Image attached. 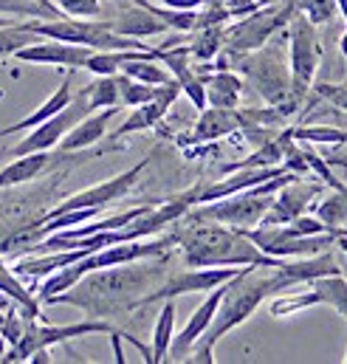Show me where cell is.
Masks as SVG:
<instances>
[{
    "label": "cell",
    "mask_w": 347,
    "mask_h": 364,
    "mask_svg": "<svg viewBox=\"0 0 347 364\" xmlns=\"http://www.w3.org/2000/svg\"><path fill=\"white\" fill-rule=\"evenodd\" d=\"M170 272H173L170 269V252L159 255V257L136 260V263L96 269V272H87L68 291L51 296L48 302L82 308V311H87V316H96V319L133 314L142 308L144 296L167 279Z\"/></svg>",
    "instance_id": "cell-1"
},
{
    "label": "cell",
    "mask_w": 347,
    "mask_h": 364,
    "mask_svg": "<svg viewBox=\"0 0 347 364\" xmlns=\"http://www.w3.org/2000/svg\"><path fill=\"white\" fill-rule=\"evenodd\" d=\"M173 240L181 249L183 266H279L282 257H268L249 240V235L243 229L218 223V220H206V218H195V215H183L181 220H175Z\"/></svg>",
    "instance_id": "cell-2"
},
{
    "label": "cell",
    "mask_w": 347,
    "mask_h": 364,
    "mask_svg": "<svg viewBox=\"0 0 347 364\" xmlns=\"http://www.w3.org/2000/svg\"><path fill=\"white\" fill-rule=\"evenodd\" d=\"M282 263V260H279ZM285 291V282L277 272V266H246L237 277L229 279L226 296L218 305V314L212 319V325L203 331V336L192 345V359L186 362H215V345L235 331L237 325H243L257 308L262 305V299H268L271 294Z\"/></svg>",
    "instance_id": "cell-3"
},
{
    "label": "cell",
    "mask_w": 347,
    "mask_h": 364,
    "mask_svg": "<svg viewBox=\"0 0 347 364\" xmlns=\"http://www.w3.org/2000/svg\"><path fill=\"white\" fill-rule=\"evenodd\" d=\"M232 71H237L243 77V82H249L262 102L277 107L285 119L294 110H299V102L291 93V71H288L282 40L271 37L265 46L232 60Z\"/></svg>",
    "instance_id": "cell-4"
},
{
    "label": "cell",
    "mask_w": 347,
    "mask_h": 364,
    "mask_svg": "<svg viewBox=\"0 0 347 364\" xmlns=\"http://www.w3.org/2000/svg\"><path fill=\"white\" fill-rule=\"evenodd\" d=\"M294 14H297L294 0L271 3V6H260V9L249 11L243 20L223 28V54H229V60H237V57L260 48L274 34L285 31V26L291 23Z\"/></svg>",
    "instance_id": "cell-5"
},
{
    "label": "cell",
    "mask_w": 347,
    "mask_h": 364,
    "mask_svg": "<svg viewBox=\"0 0 347 364\" xmlns=\"http://www.w3.org/2000/svg\"><path fill=\"white\" fill-rule=\"evenodd\" d=\"M285 40H288V71H291V93L299 102V107L305 105L316 68L322 63V43L316 34V26L305 17V14H294L291 23L285 26Z\"/></svg>",
    "instance_id": "cell-6"
},
{
    "label": "cell",
    "mask_w": 347,
    "mask_h": 364,
    "mask_svg": "<svg viewBox=\"0 0 347 364\" xmlns=\"http://www.w3.org/2000/svg\"><path fill=\"white\" fill-rule=\"evenodd\" d=\"M271 200H274V195L257 192L252 186V189H243V192H235V195H226V198H218L209 203H198L195 209H189V215L218 220V223H226L235 229H255V226H260Z\"/></svg>",
    "instance_id": "cell-7"
},
{
    "label": "cell",
    "mask_w": 347,
    "mask_h": 364,
    "mask_svg": "<svg viewBox=\"0 0 347 364\" xmlns=\"http://www.w3.org/2000/svg\"><path fill=\"white\" fill-rule=\"evenodd\" d=\"M87 333H113V325L107 319H96V316L87 322H74V325H37L34 319H28L20 342L11 345V350L6 353L3 362H28V356L34 350L54 348L74 336H87Z\"/></svg>",
    "instance_id": "cell-8"
},
{
    "label": "cell",
    "mask_w": 347,
    "mask_h": 364,
    "mask_svg": "<svg viewBox=\"0 0 347 364\" xmlns=\"http://www.w3.org/2000/svg\"><path fill=\"white\" fill-rule=\"evenodd\" d=\"M90 113V107H87V96H85V88L77 93L60 113H54L51 119H46L43 124H37V127H31V133L23 139V141H17L11 150H3L0 156H11V159H17V156H28V153H40V150H54L57 144H60V139L82 119Z\"/></svg>",
    "instance_id": "cell-9"
},
{
    "label": "cell",
    "mask_w": 347,
    "mask_h": 364,
    "mask_svg": "<svg viewBox=\"0 0 347 364\" xmlns=\"http://www.w3.org/2000/svg\"><path fill=\"white\" fill-rule=\"evenodd\" d=\"M246 266H203V269H195V266H186V272H170L167 279L150 291L142 302L144 305H153V302H164V299H175L178 294H209L212 288L229 282L232 277L243 272Z\"/></svg>",
    "instance_id": "cell-10"
},
{
    "label": "cell",
    "mask_w": 347,
    "mask_h": 364,
    "mask_svg": "<svg viewBox=\"0 0 347 364\" xmlns=\"http://www.w3.org/2000/svg\"><path fill=\"white\" fill-rule=\"evenodd\" d=\"M150 161H153V156L142 159L139 164H133L130 170H124V173H119V176H113V178H107V181L96 183V186H87V189H82V192L68 195L60 206H54V209H51L46 218H40L37 223H43V220H48V218H57V215H63V212H71V209H87V206L105 209L107 203L122 200V198L136 186V181L142 178V173L150 167Z\"/></svg>",
    "instance_id": "cell-11"
},
{
    "label": "cell",
    "mask_w": 347,
    "mask_h": 364,
    "mask_svg": "<svg viewBox=\"0 0 347 364\" xmlns=\"http://www.w3.org/2000/svg\"><path fill=\"white\" fill-rule=\"evenodd\" d=\"M319 195V183L305 181H288L279 192H274V200L268 206V212L262 215L260 226H279V223H291L299 215H305L314 203V198Z\"/></svg>",
    "instance_id": "cell-12"
},
{
    "label": "cell",
    "mask_w": 347,
    "mask_h": 364,
    "mask_svg": "<svg viewBox=\"0 0 347 364\" xmlns=\"http://www.w3.org/2000/svg\"><path fill=\"white\" fill-rule=\"evenodd\" d=\"M93 48L77 46V43H63V40H48L40 37L37 43L20 48L14 57L23 63H40V65H65V68H85L87 57Z\"/></svg>",
    "instance_id": "cell-13"
},
{
    "label": "cell",
    "mask_w": 347,
    "mask_h": 364,
    "mask_svg": "<svg viewBox=\"0 0 347 364\" xmlns=\"http://www.w3.org/2000/svg\"><path fill=\"white\" fill-rule=\"evenodd\" d=\"M178 93H181V85L178 82H164V85H159V91L156 96L150 99V102H144V105H139V107H133V113L119 124V130L113 133V136H130V133H142V130H150V127H156L164 116H167V110L173 107V102L178 99Z\"/></svg>",
    "instance_id": "cell-14"
},
{
    "label": "cell",
    "mask_w": 347,
    "mask_h": 364,
    "mask_svg": "<svg viewBox=\"0 0 347 364\" xmlns=\"http://www.w3.org/2000/svg\"><path fill=\"white\" fill-rule=\"evenodd\" d=\"M243 110H229V107H203L198 124L192 127L189 141L192 144H212L223 136H232L237 130H243Z\"/></svg>",
    "instance_id": "cell-15"
},
{
    "label": "cell",
    "mask_w": 347,
    "mask_h": 364,
    "mask_svg": "<svg viewBox=\"0 0 347 364\" xmlns=\"http://www.w3.org/2000/svg\"><path fill=\"white\" fill-rule=\"evenodd\" d=\"M119 110H122V107H102V113H87V116H82V119L60 139L57 147H60L63 153H77V150L93 147L96 141L105 139L107 124H110V119H113Z\"/></svg>",
    "instance_id": "cell-16"
},
{
    "label": "cell",
    "mask_w": 347,
    "mask_h": 364,
    "mask_svg": "<svg viewBox=\"0 0 347 364\" xmlns=\"http://www.w3.org/2000/svg\"><path fill=\"white\" fill-rule=\"evenodd\" d=\"M203 91H206V107H240L243 99V77L232 68H218L215 74H203Z\"/></svg>",
    "instance_id": "cell-17"
},
{
    "label": "cell",
    "mask_w": 347,
    "mask_h": 364,
    "mask_svg": "<svg viewBox=\"0 0 347 364\" xmlns=\"http://www.w3.org/2000/svg\"><path fill=\"white\" fill-rule=\"evenodd\" d=\"M110 28L116 34H124V37H136V40H144V37H156V34H164L167 26L150 11L144 9L142 3L133 0V6H124L116 17H110Z\"/></svg>",
    "instance_id": "cell-18"
},
{
    "label": "cell",
    "mask_w": 347,
    "mask_h": 364,
    "mask_svg": "<svg viewBox=\"0 0 347 364\" xmlns=\"http://www.w3.org/2000/svg\"><path fill=\"white\" fill-rule=\"evenodd\" d=\"M74 99V88H71V77H65V82L57 88V91L51 93L31 116H26V119H20V122H14V124H9V127H3L0 130V139H6V136H14V133H26V130H31V127H37V124H43L46 119H51L54 113H60L68 102Z\"/></svg>",
    "instance_id": "cell-19"
},
{
    "label": "cell",
    "mask_w": 347,
    "mask_h": 364,
    "mask_svg": "<svg viewBox=\"0 0 347 364\" xmlns=\"http://www.w3.org/2000/svg\"><path fill=\"white\" fill-rule=\"evenodd\" d=\"M51 164V156L48 150H40V153H28V156H17L11 164H6L0 170V189L6 186H17V183L34 181L40 173H46Z\"/></svg>",
    "instance_id": "cell-20"
},
{
    "label": "cell",
    "mask_w": 347,
    "mask_h": 364,
    "mask_svg": "<svg viewBox=\"0 0 347 364\" xmlns=\"http://www.w3.org/2000/svg\"><path fill=\"white\" fill-rule=\"evenodd\" d=\"M0 291H3L14 305H20L23 316H28V319H37V316H40V299L23 285V279L14 274V269H9L3 260H0Z\"/></svg>",
    "instance_id": "cell-21"
},
{
    "label": "cell",
    "mask_w": 347,
    "mask_h": 364,
    "mask_svg": "<svg viewBox=\"0 0 347 364\" xmlns=\"http://www.w3.org/2000/svg\"><path fill=\"white\" fill-rule=\"evenodd\" d=\"M173 328H175V299H164L156 328H153V348H150V364H159L167 359L170 345H173Z\"/></svg>",
    "instance_id": "cell-22"
},
{
    "label": "cell",
    "mask_w": 347,
    "mask_h": 364,
    "mask_svg": "<svg viewBox=\"0 0 347 364\" xmlns=\"http://www.w3.org/2000/svg\"><path fill=\"white\" fill-rule=\"evenodd\" d=\"M308 285L316 291L322 305L336 308V314H342L347 319V279L342 274H325V277L311 279Z\"/></svg>",
    "instance_id": "cell-23"
},
{
    "label": "cell",
    "mask_w": 347,
    "mask_h": 364,
    "mask_svg": "<svg viewBox=\"0 0 347 364\" xmlns=\"http://www.w3.org/2000/svg\"><path fill=\"white\" fill-rule=\"evenodd\" d=\"M223 51V26H206L195 28V37L186 43V54L198 63H212Z\"/></svg>",
    "instance_id": "cell-24"
},
{
    "label": "cell",
    "mask_w": 347,
    "mask_h": 364,
    "mask_svg": "<svg viewBox=\"0 0 347 364\" xmlns=\"http://www.w3.org/2000/svg\"><path fill=\"white\" fill-rule=\"evenodd\" d=\"M122 74H127L130 80H139V82H147V85H164V82H173L175 77L170 74V68L161 65V60L156 57H147V60H130L119 68Z\"/></svg>",
    "instance_id": "cell-25"
},
{
    "label": "cell",
    "mask_w": 347,
    "mask_h": 364,
    "mask_svg": "<svg viewBox=\"0 0 347 364\" xmlns=\"http://www.w3.org/2000/svg\"><path fill=\"white\" fill-rule=\"evenodd\" d=\"M314 215L325 223L328 232H342L347 223V189H333V195H328L316 209Z\"/></svg>",
    "instance_id": "cell-26"
},
{
    "label": "cell",
    "mask_w": 347,
    "mask_h": 364,
    "mask_svg": "<svg viewBox=\"0 0 347 364\" xmlns=\"http://www.w3.org/2000/svg\"><path fill=\"white\" fill-rule=\"evenodd\" d=\"M85 96H87V107H90V110H102V107H122V102H119V80H116V74L96 77V80L85 88Z\"/></svg>",
    "instance_id": "cell-27"
},
{
    "label": "cell",
    "mask_w": 347,
    "mask_h": 364,
    "mask_svg": "<svg viewBox=\"0 0 347 364\" xmlns=\"http://www.w3.org/2000/svg\"><path fill=\"white\" fill-rule=\"evenodd\" d=\"M40 34H34L26 23H14V26H0V57L17 54L20 48L37 43Z\"/></svg>",
    "instance_id": "cell-28"
},
{
    "label": "cell",
    "mask_w": 347,
    "mask_h": 364,
    "mask_svg": "<svg viewBox=\"0 0 347 364\" xmlns=\"http://www.w3.org/2000/svg\"><path fill=\"white\" fill-rule=\"evenodd\" d=\"M116 80H119V102H122V107H139V105L150 102L159 91V85H147V82L130 80L127 74H116Z\"/></svg>",
    "instance_id": "cell-29"
},
{
    "label": "cell",
    "mask_w": 347,
    "mask_h": 364,
    "mask_svg": "<svg viewBox=\"0 0 347 364\" xmlns=\"http://www.w3.org/2000/svg\"><path fill=\"white\" fill-rule=\"evenodd\" d=\"M311 305H322L316 291H299V294H291V296H279L271 302V316H288V314H297L302 308H311Z\"/></svg>",
    "instance_id": "cell-30"
},
{
    "label": "cell",
    "mask_w": 347,
    "mask_h": 364,
    "mask_svg": "<svg viewBox=\"0 0 347 364\" xmlns=\"http://www.w3.org/2000/svg\"><path fill=\"white\" fill-rule=\"evenodd\" d=\"M294 9L299 14H305L314 26H322V23H331L336 17V0H294Z\"/></svg>",
    "instance_id": "cell-31"
},
{
    "label": "cell",
    "mask_w": 347,
    "mask_h": 364,
    "mask_svg": "<svg viewBox=\"0 0 347 364\" xmlns=\"http://www.w3.org/2000/svg\"><path fill=\"white\" fill-rule=\"evenodd\" d=\"M65 17H99L102 3L99 0H51Z\"/></svg>",
    "instance_id": "cell-32"
},
{
    "label": "cell",
    "mask_w": 347,
    "mask_h": 364,
    "mask_svg": "<svg viewBox=\"0 0 347 364\" xmlns=\"http://www.w3.org/2000/svg\"><path fill=\"white\" fill-rule=\"evenodd\" d=\"M311 91L316 93L319 99H325V102H331L336 110H345L347 113V80L345 82H316V85H311Z\"/></svg>",
    "instance_id": "cell-33"
},
{
    "label": "cell",
    "mask_w": 347,
    "mask_h": 364,
    "mask_svg": "<svg viewBox=\"0 0 347 364\" xmlns=\"http://www.w3.org/2000/svg\"><path fill=\"white\" fill-rule=\"evenodd\" d=\"M161 6H170V9H198L201 0H156Z\"/></svg>",
    "instance_id": "cell-34"
},
{
    "label": "cell",
    "mask_w": 347,
    "mask_h": 364,
    "mask_svg": "<svg viewBox=\"0 0 347 364\" xmlns=\"http://www.w3.org/2000/svg\"><path fill=\"white\" fill-rule=\"evenodd\" d=\"M336 9H339V14L347 20V0H336Z\"/></svg>",
    "instance_id": "cell-35"
},
{
    "label": "cell",
    "mask_w": 347,
    "mask_h": 364,
    "mask_svg": "<svg viewBox=\"0 0 347 364\" xmlns=\"http://www.w3.org/2000/svg\"><path fill=\"white\" fill-rule=\"evenodd\" d=\"M339 48H342V57L347 60V31L342 34V40H339Z\"/></svg>",
    "instance_id": "cell-36"
},
{
    "label": "cell",
    "mask_w": 347,
    "mask_h": 364,
    "mask_svg": "<svg viewBox=\"0 0 347 364\" xmlns=\"http://www.w3.org/2000/svg\"><path fill=\"white\" fill-rule=\"evenodd\" d=\"M257 6H271V3H285V0H255Z\"/></svg>",
    "instance_id": "cell-37"
},
{
    "label": "cell",
    "mask_w": 347,
    "mask_h": 364,
    "mask_svg": "<svg viewBox=\"0 0 347 364\" xmlns=\"http://www.w3.org/2000/svg\"><path fill=\"white\" fill-rule=\"evenodd\" d=\"M0 26H14V20H6V17L0 14Z\"/></svg>",
    "instance_id": "cell-38"
},
{
    "label": "cell",
    "mask_w": 347,
    "mask_h": 364,
    "mask_svg": "<svg viewBox=\"0 0 347 364\" xmlns=\"http://www.w3.org/2000/svg\"><path fill=\"white\" fill-rule=\"evenodd\" d=\"M40 3H48V6H54V3H51V0H40Z\"/></svg>",
    "instance_id": "cell-39"
},
{
    "label": "cell",
    "mask_w": 347,
    "mask_h": 364,
    "mask_svg": "<svg viewBox=\"0 0 347 364\" xmlns=\"http://www.w3.org/2000/svg\"><path fill=\"white\" fill-rule=\"evenodd\" d=\"M339 235H347V223H345V229H342V232H339Z\"/></svg>",
    "instance_id": "cell-40"
},
{
    "label": "cell",
    "mask_w": 347,
    "mask_h": 364,
    "mask_svg": "<svg viewBox=\"0 0 347 364\" xmlns=\"http://www.w3.org/2000/svg\"><path fill=\"white\" fill-rule=\"evenodd\" d=\"M342 147H347V139H345V144H342Z\"/></svg>",
    "instance_id": "cell-41"
},
{
    "label": "cell",
    "mask_w": 347,
    "mask_h": 364,
    "mask_svg": "<svg viewBox=\"0 0 347 364\" xmlns=\"http://www.w3.org/2000/svg\"><path fill=\"white\" fill-rule=\"evenodd\" d=\"M0 322H3V314H0Z\"/></svg>",
    "instance_id": "cell-42"
},
{
    "label": "cell",
    "mask_w": 347,
    "mask_h": 364,
    "mask_svg": "<svg viewBox=\"0 0 347 364\" xmlns=\"http://www.w3.org/2000/svg\"><path fill=\"white\" fill-rule=\"evenodd\" d=\"M345 362H347V356H345Z\"/></svg>",
    "instance_id": "cell-43"
}]
</instances>
